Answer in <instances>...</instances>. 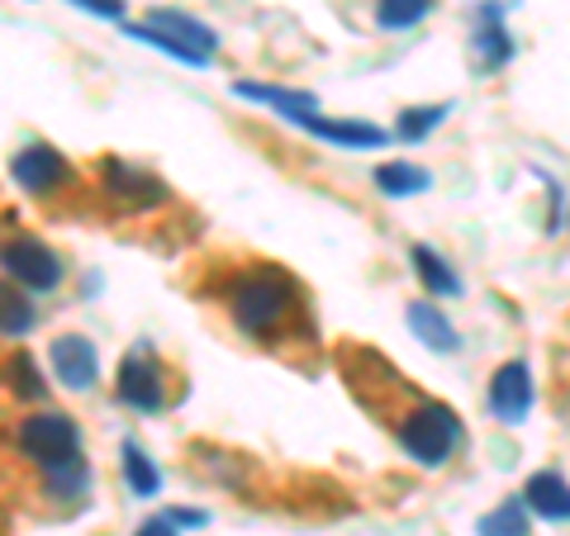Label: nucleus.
Segmentation results:
<instances>
[{
	"label": "nucleus",
	"mask_w": 570,
	"mask_h": 536,
	"mask_svg": "<svg viewBox=\"0 0 570 536\" xmlns=\"http://www.w3.org/2000/svg\"><path fill=\"white\" fill-rule=\"evenodd\" d=\"M224 309L234 318V328L253 343H281L291 337V328H309V314H305V295L291 271L281 266H247V271L228 285L224 295Z\"/></svg>",
	"instance_id": "obj_1"
},
{
	"label": "nucleus",
	"mask_w": 570,
	"mask_h": 536,
	"mask_svg": "<svg viewBox=\"0 0 570 536\" xmlns=\"http://www.w3.org/2000/svg\"><path fill=\"white\" fill-rule=\"evenodd\" d=\"M395 441H400V451L414 460V466H428V470H438V466H448L452 451L461 446V418L452 414L448 404H438V399H414L400 414L395 423Z\"/></svg>",
	"instance_id": "obj_2"
},
{
	"label": "nucleus",
	"mask_w": 570,
	"mask_h": 536,
	"mask_svg": "<svg viewBox=\"0 0 570 536\" xmlns=\"http://www.w3.org/2000/svg\"><path fill=\"white\" fill-rule=\"evenodd\" d=\"M124 33H129L134 43H148L157 52H167V58L176 62H186V67H205L214 58V48H219V33H214L209 24H200L195 14L186 10H167V6H157L148 10V20L142 24H124Z\"/></svg>",
	"instance_id": "obj_3"
},
{
	"label": "nucleus",
	"mask_w": 570,
	"mask_h": 536,
	"mask_svg": "<svg viewBox=\"0 0 570 536\" xmlns=\"http://www.w3.org/2000/svg\"><path fill=\"white\" fill-rule=\"evenodd\" d=\"M14 446H20L24 460L43 470V466H58V460L81 456V427L67 414H33V418H20Z\"/></svg>",
	"instance_id": "obj_4"
},
{
	"label": "nucleus",
	"mask_w": 570,
	"mask_h": 536,
	"mask_svg": "<svg viewBox=\"0 0 570 536\" xmlns=\"http://www.w3.org/2000/svg\"><path fill=\"white\" fill-rule=\"evenodd\" d=\"M100 190H105V200H110L115 209H134V214L167 205V195H171L153 171L124 162V157H105L100 162Z\"/></svg>",
	"instance_id": "obj_5"
},
{
	"label": "nucleus",
	"mask_w": 570,
	"mask_h": 536,
	"mask_svg": "<svg viewBox=\"0 0 570 536\" xmlns=\"http://www.w3.org/2000/svg\"><path fill=\"white\" fill-rule=\"evenodd\" d=\"M115 395H119L124 408H134V414H157V408L167 404V375H163V366L153 361V351H148V347L124 351Z\"/></svg>",
	"instance_id": "obj_6"
},
{
	"label": "nucleus",
	"mask_w": 570,
	"mask_h": 536,
	"mask_svg": "<svg viewBox=\"0 0 570 536\" xmlns=\"http://www.w3.org/2000/svg\"><path fill=\"white\" fill-rule=\"evenodd\" d=\"M6 276L33 295H48V290H58L67 271H62V257L52 252L48 242L20 234V238L6 242Z\"/></svg>",
	"instance_id": "obj_7"
},
{
	"label": "nucleus",
	"mask_w": 570,
	"mask_h": 536,
	"mask_svg": "<svg viewBox=\"0 0 570 536\" xmlns=\"http://www.w3.org/2000/svg\"><path fill=\"white\" fill-rule=\"evenodd\" d=\"M10 176L24 195H39L43 200V195L62 190L71 181V167L58 148H48V142H24V148L10 157Z\"/></svg>",
	"instance_id": "obj_8"
},
{
	"label": "nucleus",
	"mask_w": 570,
	"mask_h": 536,
	"mask_svg": "<svg viewBox=\"0 0 570 536\" xmlns=\"http://www.w3.org/2000/svg\"><path fill=\"white\" fill-rule=\"evenodd\" d=\"M48 366L58 375V385L71 389V395H81V389L96 385L100 375V356H96V343L81 332H62L48 343Z\"/></svg>",
	"instance_id": "obj_9"
},
{
	"label": "nucleus",
	"mask_w": 570,
	"mask_h": 536,
	"mask_svg": "<svg viewBox=\"0 0 570 536\" xmlns=\"http://www.w3.org/2000/svg\"><path fill=\"white\" fill-rule=\"evenodd\" d=\"M285 123H295V129H305L324 142H337V148H385V138H390L385 129H376V123H366V119H328L318 110L285 115Z\"/></svg>",
	"instance_id": "obj_10"
},
{
	"label": "nucleus",
	"mask_w": 570,
	"mask_h": 536,
	"mask_svg": "<svg viewBox=\"0 0 570 536\" xmlns=\"http://www.w3.org/2000/svg\"><path fill=\"white\" fill-rule=\"evenodd\" d=\"M528 408H532V375L523 361H504L490 375V414L504 427H513L528 418Z\"/></svg>",
	"instance_id": "obj_11"
},
{
	"label": "nucleus",
	"mask_w": 570,
	"mask_h": 536,
	"mask_svg": "<svg viewBox=\"0 0 570 536\" xmlns=\"http://www.w3.org/2000/svg\"><path fill=\"white\" fill-rule=\"evenodd\" d=\"M471 52H475V67L480 71H499V67L513 58V33L504 29V10H499L494 0L480 6V24H475Z\"/></svg>",
	"instance_id": "obj_12"
},
{
	"label": "nucleus",
	"mask_w": 570,
	"mask_h": 536,
	"mask_svg": "<svg viewBox=\"0 0 570 536\" xmlns=\"http://www.w3.org/2000/svg\"><path fill=\"white\" fill-rule=\"evenodd\" d=\"M519 498L528 504V513L547 517V523H570V485H566V475H557V470L528 475V485H523Z\"/></svg>",
	"instance_id": "obj_13"
},
{
	"label": "nucleus",
	"mask_w": 570,
	"mask_h": 536,
	"mask_svg": "<svg viewBox=\"0 0 570 536\" xmlns=\"http://www.w3.org/2000/svg\"><path fill=\"white\" fill-rule=\"evenodd\" d=\"M409 332L419 337V343L428 347V351H442V356H452L456 347H461V332L452 328V318L442 314V309H433V304H423V299H414L409 304Z\"/></svg>",
	"instance_id": "obj_14"
},
{
	"label": "nucleus",
	"mask_w": 570,
	"mask_h": 536,
	"mask_svg": "<svg viewBox=\"0 0 570 536\" xmlns=\"http://www.w3.org/2000/svg\"><path fill=\"white\" fill-rule=\"evenodd\" d=\"M234 96L243 100H257V105H272V110L285 115H305L318 110V96L314 91H291V86H262V81H234Z\"/></svg>",
	"instance_id": "obj_15"
},
{
	"label": "nucleus",
	"mask_w": 570,
	"mask_h": 536,
	"mask_svg": "<svg viewBox=\"0 0 570 536\" xmlns=\"http://www.w3.org/2000/svg\"><path fill=\"white\" fill-rule=\"evenodd\" d=\"M119 470H124V485H129L134 498H153L157 489H163V470H157V460L142 451L134 437L119 446Z\"/></svg>",
	"instance_id": "obj_16"
},
{
	"label": "nucleus",
	"mask_w": 570,
	"mask_h": 536,
	"mask_svg": "<svg viewBox=\"0 0 570 536\" xmlns=\"http://www.w3.org/2000/svg\"><path fill=\"white\" fill-rule=\"evenodd\" d=\"M409 261H414V271H419V280H423V290L428 295H438V299H456L461 295V276L448 266V257H438L433 247H414L409 252Z\"/></svg>",
	"instance_id": "obj_17"
},
{
	"label": "nucleus",
	"mask_w": 570,
	"mask_h": 536,
	"mask_svg": "<svg viewBox=\"0 0 570 536\" xmlns=\"http://www.w3.org/2000/svg\"><path fill=\"white\" fill-rule=\"evenodd\" d=\"M39 475H43V494L48 498H86V489H91V466H86V456L43 466Z\"/></svg>",
	"instance_id": "obj_18"
},
{
	"label": "nucleus",
	"mask_w": 570,
	"mask_h": 536,
	"mask_svg": "<svg viewBox=\"0 0 570 536\" xmlns=\"http://www.w3.org/2000/svg\"><path fill=\"white\" fill-rule=\"evenodd\" d=\"M475 536H532L528 532V504L523 498H504V504L490 508L475 523Z\"/></svg>",
	"instance_id": "obj_19"
},
{
	"label": "nucleus",
	"mask_w": 570,
	"mask_h": 536,
	"mask_svg": "<svg viewBox=\"0 0 570 536\" xmlns=\"http://www.w3.org/2000/svg\"><path fill=\"white\" fill-rule=\"evenodd\" d=\"M438 0H376V24L385 33H409L414 24L428 20V10H433Z\"/></svg>",
	"instance_id": "obj_20"
},
{
	"label": "nucleus",
	"mask_w": 570,
	"mask_h": 536,
	"mask_svg": "<svg viewBox=\"0 0 570 536\" xmlns=\"http://www.w3.org/2000/svg\"><path fill=\"white\" fill-rule=\"evenodd\" d=\"M376 186L385 195H395V200H404V195H423L433 186V176L414 162H385V167H376Z\"/></svg>",
	"instance_id": "obj_21"
},
{
	"label": "nucleus",
	"mask_w": 570,
	"mask_h": 536,
	"mask_svg": "<svg viewBox=\"0 0 570 536\" xmlns=\"http://www.w3.org/2000/svg\"><path fill=\"white\" fill-rule=\"evenodd\" d=\"M448 115H452V105H409V110H400L395 138H400V142H423Z\"/></svg>",
	"instance_id": "obj_22"
},
{
	"label": "nucleus",
	"mask_w": 570,
	"mask_h": 536,
	"mask_svg": "<svg viewBox=\"0 0 570 536\" xmlns=\"http://www.w3.org/2000/svg\"><path fill=\"white\" fill-rule=\"evenodd\" d=\"M6 375H10V389H14L20 399H43V395H48V385H43V375H39V366H33L29 351H10Z\"/></svg>",
	"instance_id": "obj_23"
},
{
	"label": "nucleus",
	"mask_w": 570,
	"mask_h": 536,
	"mask_svg": "<svg viewBox=\"0 0 570 536\" xmlns=\"http://www.w3.org/2000/svg\"><path fill=\"white\" fill-rule=\"evenodd\" d=\"M29 328H33V304L20 299L14 290H6V337H10V343H20Z\"/></svg>",
	"instance_id": "obj_24"
},
{
	"label": "nucleus",
	"mask_w": 570,
	"mask_h": 536,
	"mask_svg": "<svg viewBox=\"0 0 570 536\" xmlns=\"http://www.w3.org/2000/svg\"><path fill=\"white\" fill-rule=\"evenodd\" d=\"M86 14H100V20H124V0H71Z\"/></svg>",
	"instance_id": "obj_25"
},
{
	"label": "nucleus",
	"mask_w": 570,
	"mask_h": 536,
	"mask_svg": "<svg viewBox=\"0 0 570 536\" xmlns=\"http://www.w3.org/2000/svg\"><path fill=\"white\" fill-rule=\"evenodd\" d=\"M134 536H181V527H176L171 513H157V517H148V523H138Z\"/></svg>",
	"instance_id": "obj_26"
},
{
	"label": "nucleus",
	"mask_w": 570,
	"mask_h": 536,
	"mask_svg": "<svg viewBox=\"0 0 570 536\" xmlns=\"http://www.w3.org/2000/svg\"><path fill=\"white\" fill-rule=\"evenodd\" d=\"M171 517H176V527H205L209 523V517L195 513V508H171Z\"/></svg>",
	"instance_id": "obj_27"
}]
</instances>
